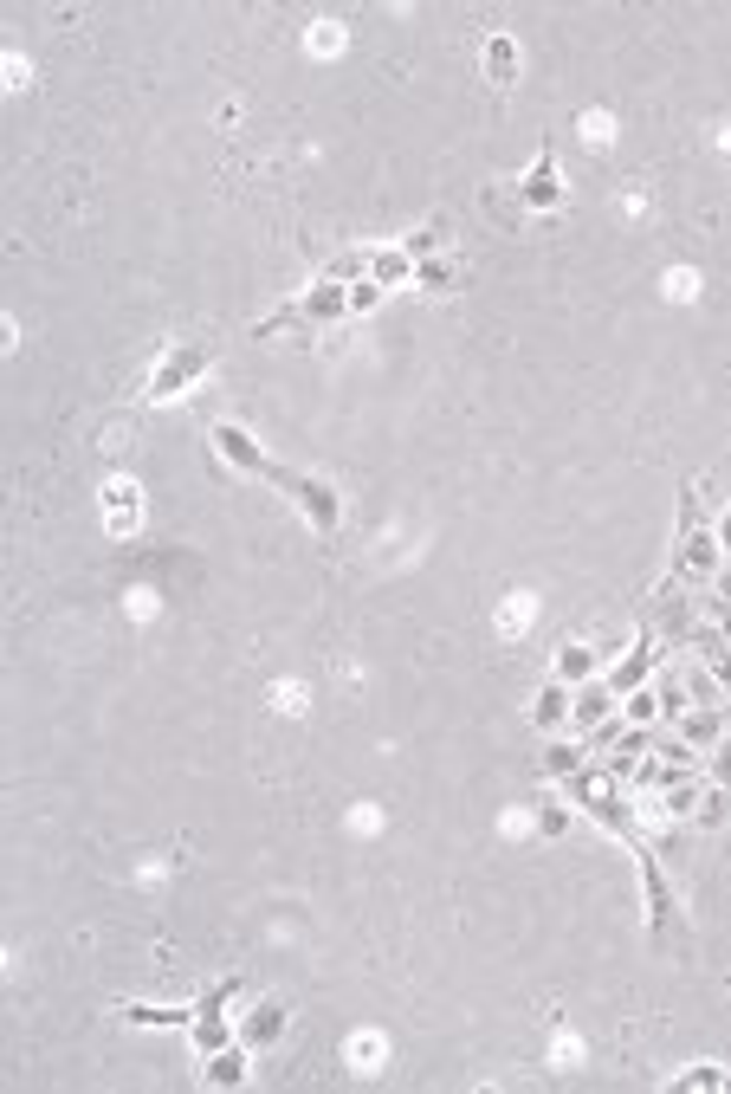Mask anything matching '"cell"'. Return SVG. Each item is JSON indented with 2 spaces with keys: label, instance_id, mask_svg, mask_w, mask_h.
<instances>
[{
  "label": "cell",
  "instance_id": "obj_1",
  "mask_svg": "<svg viewBox=\"0 0 731 1094\" xmlns=\"http://www.w3.org/2000/svg\"><path fill=\"white\" fill-rule=\"evenodd\" d=\"M208 447H214L220 460H233L240 473H253V480H272V486H285V480H292V473H285V467H272V460L259 454V441H253L246 428H233V421H220V428L208 434Z\"/></svg>",
  "mask_w": 731,
  "mask_h": 1094
},
{
  "label": "cell",
  "instance_id": "obj_16",
  "mask_svg": "<svg viewBox=\"0 0 731 1094\" xmlns=\"http://www.w3.org/2000/svg\"><path fill=\"white\" fill-rule=\"evenodd\" d=\"M557 713H563V693H544V700H537V719H544V726H550V719H557Z\"/></svg>",
  "mask_w": 731,
  "mask_h": 1094
},
{
  "label": "cell",
  "instance_id": "obj_7",
  "mask_svg": "<svg viewBox=\"0 0 731 1094\" xmlns=\"http://www.w3.org/2000/svg\"><path fill=\"white\" fill-rule=\"evenodd\" d=\"M279 1030H285V1010L279 1004H259L253 1017H246V1043H279Z\"/></svg>",
  "mask_w": 731,
  "mask_h": 1094
},
{
  "label": "cell",
  "instance_id": "obj_10",
  "mask_svg": "<svg viewBox=\"0 0 731 1094\" xmlns=\"http://www.w3.org/2000/svg\"><path fill=\"white\" fill-rule=\"evenodd\" d=\"M208 1082H220V1088H240L246 1082V1069H240V1056H220L214 1069H208Z\"/></svg>",
  "mask_w": 731,
  "mask_h": 1094
},
{
  "label": "cell",
  "instance_id": "obj_4",
  "mask_svg": "<svg viewBox=\"0 0 731 1094\" xmlns=\"http://www.w3.org/2000/svg\"><path fill=\"white\" fill-rule=\"evenodd\" d=\"M285 492H292V499H298V512H305L317 531H337L343 505H337V492H330L324 480H298V473H292V480H285Z\"/></svg>",
  "mask_w": 731,
  "mask_h": 1094
},
{
  "label": "cell",
  "instance_id": "obj_8",
  "mask_svg": "<svg viewBox=\"0 0 731 1094\" xmlns=\"http://www.w3.org/2000/svg\"><path fill=\"white\" fill-rule=\"evenodd\" d=\"M486 72H492V85H512V72H518V52H512V39H492L486 46Z\"/></svg>",
  "mask_w": 731,
  "mask_h": 1094
},
{
  "label": "cell",
  "instance_id": "obj_5",
  "mask_svg": "<svg viewBox=\"0 0 731 1094\" xmlns=\"http://www.w3.org/2000/svg\"><path fill=\"white\" fill-rule=\"evenodd\" d=\"M518 195H524V208H557V201H563V188H557V149H550V143L537 149V162H531V175H524Z\"/></svg>",
  "mask_w": 731,
  "mask_h": 1094
},
{
  "label": "cell",
  "instance_id": "obj_6",
  "mask_svg": "<svg viewBox=\"0 0 731 1094\" xmlns=\"http://www.w3.org/2000/svg\"><path fill=\"white\" fill-rule=\"evenodd\" d=\"M123 1017L130 1023H143V1030H169V1023H195V1010H182V1004H123Z\"/></svg>",
  "mask_w": 731,
  "mask_h": 1094
},
{
  "label": "cell",
  "instance_id": "obj_3",
  "mask_svg": "<svg viewBox=\"0 0 731 1094\" xmlns=\"http://www.w3.org/2000/svg\"><path fill=\"white\" fill-rule=\"evenodd\" d=\"M208 363H214V350H208V344H182L169 363L156 369V376H149V402H169V395H182L188 382L208 376Z\"/></svg>",
  "mask_w": 731,
  "mask_h": 1094
},
{
  "label": "cell",
  "instance_id": "obj_2",
  "mask_svg": "<svg viewBox=\"0 0 731 1094\" xmlns=\"http://www.w3.org/2000/svg\"><path fill=\"white\" fill-rule=\"evenodd\" d=\"M343 311H350V298H343L337 285H311L298 305H285L279 318L259 324V337H279V331H292V324H330V318H343Z\"/></svg>",
  "mask_w": 731,
  "mask_h": 1094
},
{
  "label": "cell",
  "instance_id": "obj_13",
  "mask_svg": "<svg viewBox=\"0 0 731 1094\" xmlns=\"http://www.w3.org/2000/svg\"><path fill=\"white\" fill-rule=\"evenodd\" d=\"M376 298H382L376 285H350V311H369V305H376Z\"/></svg>",
  "mask_w": 731,
  "mask_h": 1094
},
{
  "label": "cell",
  "instance_id": "obj_12",
  "mask_svg": "<svg viewBox=\"0 0 731 1094\" xmlns=\"http://www.w3.org/2000/svg\"><path fill=\"white\" fill-rule=\"evenodd\" d=\"M557 667H563V674H589V648H563Z\"/></svg>",
  "mask_w": 731,
  "mask_h": 1094
},
{
  "label": "cell",
  "instance_id": "obj_9",
  "mask_svg": "<svg viewBox=\"0 0 731 1094\" xmlns=\"http://www.w3.org/2000/svg\"><path fill=\"white\" fill-rule=\"evenodd\" d=\"M421 285H434V292H453V266H447V259H421Z\"/></svg>",
  "mask_w": 731,
  "mask_h": 1094
},
{
  "label": "cell",
  "instance_id": "obj_15",
  "mask_svg": "<svg viewBox=\"0 0 731 1094\" xmlns=\"http://www.w3.org/2000/svg\"><path fill=\"white\" fill-rule=\"evenodd\" d=\"M350 1056H356V1062H376V1056H382V1043H376V1036H369V1043L356 1036V1043H350Z\"/></svg>",
  "mask_w": 731,
  "mask_h": 1094
},
{
  "label": "cell",
  "instance_id": "obj_17",
  "mask_svg": "<svg viewBox=\"0 0 731 1094\" xmlns=\"http://www.w3.org/2000/svg\"><path fill=\"white\" fill-rule=\"evenodd\" d=\"M719 538H725V551H731V512H725V525H719Z\"/></svg>",
  "mask_w": 731,
  "mask_h": 1094
},
{
  "label": "cell",
  "instance_id": "obj_11",
  "mask_svg": "<svg viewBox=\"0 0 731 1094\" xmlns=\"http://www.w3.org/2000/svg\"><path fill=\"white\" fill-rule=\"evenodd\" d=\"M706 564H712V544L693 538V544H686V570H706Z\"/></svg>",
  "mask_w": 731,
  "mask_h": 1094
},
{
  "label": "cell",
  "instance_id": "obj_14",
  "mask_svg": "<svg viewBox=\"0 0 731 1094\" xmlns=\"http://www.w3.org/2000/svg\"><path fill=\"white\" fill-rule=\"evenodd\" d=\"M680 1082H686V1088H719L725 1075H719V1069H693V1075H680Z\"/></svg>",
  "mask_w": 731,
  "mask_h": 1094
}]
</instances>
